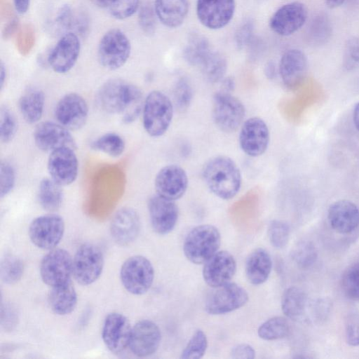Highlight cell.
Instances as JSON below:
<instances>
[{
  "label": "cell",
  "instance_id": "603a6c76",
  "mask_svg": "<svg viewBox=\"0 0 359 359\" xmlns=\"http://www.w3.org/2000/svg\"><path fill=\"white\" fill-rule=\"evenodd\" d=\"M161 340L158 326L149 320H142L132 327L129 347L134 355L146 357L156 351Z\"/></svg>",
  "mask_w": 359,
  "mask_h": 359
},
{
  "label": "cell",
  "instance_id": "44dd1931",
  "mask_svg": "<svg viewBox=\"0 0 359 359\" xmlns=\"http://www.w3.org/2000/svg\"><path fill=\"white\" fill-rule=\"evenodd\" d=\"M147 205L154 231L159 235L171 232L177 224L179 215L174 201L156 194L150 197Z\"/></svg>",
  "mask_w": 359,
  "mask_h": 359
},
{
  "label": "cell",
  "instance_id": "2e32d148",
  "mask_svg": "<svg viewBox=\"0 0 359 359\" xmlns=\"http://www.w3.org/2000/svg\"><path fill=\"white\" fill-rule=\"evenodd\" d=\"M67 128L58 123H39L34 132V140L37 148L45 152L69 147L75 149L76 141Z\"/></svg>",
  "mask_w": 359,
  "mask_h": 359
},
{
  "label": "cell",
  "instance_id": "11a10c76",
  "mask_svg": "<svg viewBox=\"0 0 359 359\" xmlns=\"http://www.w3.org/2000/svg\"><path fill=\"white\" fill-rule=\"evenodd\" d=\"M231 357L234 359H253L255 351L252 346L247 344H240L232 348Z\"/></svg>",
  "mask_w": 359,
  "mask_h": 359
},
{
  "label": "cell",
  "instance_id": "7bdbcfd3",
  "mask_svg": "<svg viewBox=\"0 0 359 359\" xmlns=\"http://www.w3.org/2000/svg\"><path fill=\"white\" fill-rule=\"evenodd\" d=\"M267 233L271 244L277 249H281L288 243L290 227L283 221L273 220L269 225Z\"/></svg>",
  "mask_w": 359,
  "mask_h": 359
},
{
  "label": "cell",
  "instance_id": "f907efd6",
  "mask_svg": "<svg viewBox=\"0 0 359 359\" xmlns=\"http://www.w3.org/2000/svg\"><path fill=\"white\" fill-rule=\"evenodd\" d=\"M346 342L352 346L359 345V316L355 313L348 316L346 323Z\"/></svg>",
  "mask_w": 359,
  "mask_h": 359
},
{
  "label": "cell",
  "instance_id": "9f6ffc18",
  "mask_svg": "<svg viewBox=\"0 0 359 359\" xmlns=\"http://www.w3.org/2000/svg\"><path fill=\"white\" fill-rule=\"evenodd\" d=\"M19 27V20L18 18L12 19L5 27L3 32L4 39H8L15 34Z\"/></svg>",
  "mask_w": 359,
  "mask_h": 359
},
{
  "label": "cell",
  "instance_id": "91938a15",
  "mask_svg": "<svg viewBox=\"0 0 359 359\" xmlns=\"http://www.w3.org/2000/svg\"><path fill=\"white\" fill-rule=\"evenodd\" d=\"M264 73L267 78L273 79L276 74L275 65L273 62H268L264 69Z\"/></svg>",
  "mask_w": 359,
  "mask_h": 359
},
{
  "label": "cell",
  "instance_id": "ab89813d",
  "mask_svg": "<svg viewBox=\"0 0 359 359\" xmlns=\"http://www.w3.org/2000/svg\"><path fill=\"white\" fill-rule=\"evenodd\" d=\"M208 347V339L201 330H196L181 354L182 359H200L204 355Z\"/></svg>",
  "mask_w": 359,
  "mask_h": 359
},
{
  "label": "cell",
  "instance_id": "484cf974",
  "mask_svg": "<svg viewBox=\"0 0 359 359\" xmlns=\"http://www.w3.org/2000/svg\"><path fill=\"white\" fill-rule=\"evenodd\" d=\"M327 217L332 228L339 233H349L359 226V209L347 200L332 203L328 209Z\"/></svg>",
  "mask_w": 359,
  "mask_h": 359
},
{
  "label": "cell",
  "instance_id": "f1b7e54d",
  "mask_svg": "<svg viewBox=\"0 0 359 359\" xmlns=\"http://www.w3.org/2000/svg\"><path fill=\"white\" fill-rule=\"evenodd\" d=\"M48 299L49 306L55 313L65 316L72 313L77 304V294L71 280L51 287Z\"/></svg>",
  "mask_w": 359,
  "mask_h": 359
},
{
  "label": "cell",
  "instance_id": "bcb514c9",
  "mask_svg": "<svg viewBox=\"0 0 359 359\" xmlns=\"http://www.w3.org/2000/svg\"><path fill=\"white\" fill-rule=\"evenodd\" d=\"M140 6V0H114L108 9L114 18L123 20L132 16Z\"/></svg>",
  "mask_w": 359,
  "mask_h": 359
},
{
  "label": "cell",
  "instance_id": "7a4b0ae2",
  "mask_svg": "<svg viewBox=\"0 0 359 359\" xmlns=\"http://www.w3.org/2000/svg\"><path fill=\"white\" fill-rule=\"evenodd\" d=\"M202 175L207 187L219 198L231 199L240 190L242 182L240 170L228 156L210 158L204 165Z\"/></svg>",
  "mask_w": 359,
  "mask_h": 359
},
{
  "label": "cell",
  "instance_id": "52a82bcc",
  "mask_svg": "<svg viewBox=\"0 0 359 359\" xmlns=\"http://www.w3.org/2000/svg\"><path fill=\"white\" fill-rule=\"evenodd\" d=\"M212 113L215 125L225 133H231L243 123L245 109L242 102L231 93L219 90L213 97Z\"/></svg>",
  "mask_w": 359,
  "mask_h": 359
},
{
  "label": "cell",
  "instance_id": "83f0119b",
  "mask_svg": "<svg viewBox=\"0 0 359 359\" xmlns=\"http://www.w3.org/2000/svg\"><path fill=\"white\" fill-rule=\"evenodd\" d=\"M272 269V259L263 248H257L249 254L245 261V272L248 281L255 285L264 283Z\"/></svg>",
  "mask_w": 359,
  "mask_h": 359
},
{
  "label": "cell",
  "instance_id": "94428289",
  "mask_svg": "<svg viewBox=\"0 0 359 359\" xmlns=\"http://www.w3.org/2000/svg\"><path fill=\"white\" fill-rule=\"evenodd\" d=\"M6 79V66L4 64L3 61H1V65H0V87H1V90H2L4 88Z\"/></svg>",
  "mask_w": 359,
  "mask_h": 359
},
{
  "label": "cell",
  "instance_id": "f546056e",
  "mask_svg": "<svg viewBox=\"0 0 359 359\" xmlns=\"http://www.w3.org/2000/svg\"><path fill=\"white\" fill-rule=\"evenodd\" d=\"M44 103L43 92L38 88L30 87L22 93L18 100V108L24 120L32 124L41 118Z\"/></svg>",
  "mask_w": 359,
  "mask_h": 359
},
{
  "label": "cell",
  "instance_id": "6f0895ef",
  "mask_svg": "<svg viewBox=\"0 0 359 359\" xmlns=\"http://www.w3.org/2000/svg\"><path fill=\"white\" fill-rule=\"evenodd\" d=\"M16 11L20 14L25 13L29 7L30 0H13Z\"/></svg>",
  "mask_w": 359,
  "mask_h": 359
},
{
  "label": "cell",
  "instance_id": "74e56055",
  "mask_svg": "<svg viewBox=\"0 0 359 359\" xmlns=\"http://www.w3.org/2000/svg\"><path fill=\"white\" fill-rule=\"evenodd\" d=\"M24 264L22 260L15 255H5L1 260V278L6 284H15L22 276Z\"/></svg>",
  "mask_w": 359,
  "mask_h": 359
},
{
  "label": "cell",
  "instance_id": "680465c9",
  "mask_svg": "<svg viewBox=\"0 0 359 359\" xmlns=\"http://www.w3.org/2000/svg\"><path fill=\"white\" fill-rule=\"evenodd\" d=\"M222 89L220 90L231 93L235 87L234 79L231 77L224 78L222 81Z\"/></svg>",
  "mask_w": 359,
  "mask_h": 359
},
{
  "label": "cell",
  "instance_id": "816d5d0a",
  "mask_svg": "<svg viewBox=\"0 0 359 359\" xmlns=\"http://www.w3.org/2000/svg\"><path fill=\"white\" fill-rule=\"evenodd\" d=\"M18 316L13 306L3 303L1 306V325L6 331H12L18 324Z\"/></svg>",
  "mask_w": 359,
  "mask_h": 359
},
{
  "label": "cell",
  "instance_id": "d6986e66",
  "mask_svg": "<svg viewBox=\"0 0 359 359\" xmlns=\"http://www.w3.org/2000/svg\"><path fill=\"white\" fill-rule=\"evenodd\" d=\"M131 332L128 319L121 313H111L104 319L102 337L111 353H119L129 346Z\"/></svg>",
  "mask_w": 359,
  "mask_h": 359
},
{
  "label": "cell",
  "instance_id": "3957f363",
  "mask_svg": "<svg viewBox=\"0 0 359 359\" xmlns=\"http://www.w3.org/2000/svg\"><path fill=\"white\" fill-rule=\"evenodd\" d=\"M173 104L170 98L159 90H152L147 96L142 109L145 131L151 137L162 136L168 130L173 116Z\"/></svg>",
  "mask_w": 359,
  "mask_h": 359
},
{
  "label": "cell",
  "instance_id": "681fc988",
  "mask_svg": "<svg viewBox=\"0 0 359 359\" xmlns=\"http://www.w3.org/2000/svg\"><path fill=\"white\" fill-rule=\"evenodd\" d=\"M330 32V22L325 16L317 17L311 24V39L318 43L325 42L329 38Z\"/></svg>",
  "mask_w": 359,
  "mask_h": 359
},
{
  "label": "cell",
  "instance_id": "c3c4849f",
  "mask_svg": "<svg viewBox=\"0 0 359 359\" xmlns=\"http://www.w3.org/2000/svg\"><path fill=\"white\" fill-rule=\"evenodd\" d=\"M344 65L348 70L359 67V37L349 38L344 46Z\"/></svg>",
  "mask_w": 359,
  "mask_h": 359
},
{
  "label": "cell",
  "instance_id": "ba28073f",
  "mask_svg": "<svg viewBox=\"0 0 359 359\" xmlns=\"http://www.w3.org/2000/svg\"><path fill=\"white\" fill-rule=\"evenodd\" d=\"M104 267L101 250L93 243H84L76 250L72 262V274L83 285H90L100 276Z\"/></svg>",
  "mask_w": 359,
  "mask_h": 359
},
{
  "label": "cell",
  "instance_id": "f5cc1de1",
  "mask_svg": "<svg viewBox=\"0 0 359 359\" xmlns=\"http://www.w3.org/2000/svg\"><path fill=\"white\" fill-rule=\"evenodd\" d=\"M254 25L252 22L248 21L240 26L235 34V42L240 49L248 46L252 37Z\"/></svg>",
  "mask_w": 359,
  "mask_h": 359
},
{
  "label": "cell",
  "instance_id": "be15d7a7",
  "mask_svg": "<svg viewBox=\"0 0 359 359\" xmlns=\"http://www.w3.org/2000/svg\"><path fill=\"white\" fill-rule=\"evenodd\" d=\"M345 0H325L326 5L330 8H335L341 6Z\"/></svg>",
  "mask_w": 359,
  "mask_h": 359
},
{
  "label": "cell",
  "instance_id": "8992f818",
  "mask_svg": "<svg viewBox=\"0 0 359 359\" xmlns=\"http://www.w3.org/2000/svg\"><path fill=\"white\" fill-rule=\"evenodd\" d=\"M120 278L128 292L140 295L150 289L154 278V269L147 258L135 255L127 259L122 264Z\"/></svg>",
  "mask_w": 359,
  "mask_h": 359
},
{
  "label": "cell",
  "instance_id": "d4e9b609",
  "mask_svg": "<svg viewBox=\"0 0 359 359\" xmlns=\"http://www.w3.org/2000/svg\"><path fill=\"white\" fill-rule=\"evenodd\" d=\"M307 58L298 49H290L282 55L279 73L285 86L290 89L297 88L304 80L307 73Z\"/></svg>",
  "mask_w": 359,
  "mask_h": 359
},
{
  "label": "cell",
  "instance_id": "836d02e7",
  "mask_svg": "<svg viewBox=\"0 0 359 359\" xmlns=\"http://www.w3.org/2000/svg\"><path fill=\"white\" fill-rule=\"evenodd\" d=\"M211 51L208 39L202 34H194L187 41L183 56L189 65L201 66Z\"/></svg>",
  "mask_w": 359,
  "mask_h": 359
},
{
  "label": "cell",
  "instance_id": "277c9868",
  "mask_svg": "<svg viewBox=\"0 0 359 359\" xmlns=\"http://www.w3.org/2000/svg\"><path fill=\"white\" fill-rule=\"evenodd\" d=\"M221 244L219 230L210 224H202L192 229L187 235L183 251L187 259L193 264L205 263Z\"/></svg>",
  "mask_w": 359,
  "mask_h": 359
},
{
  "label": "cell",
  "instance_id": "5bb4252c",
  "mask_svg": "<svg viewBox=\"0 0 359 359\" xmlns=\"http://www.w3.org/2000/svg\"><path fill=\"white\" fill-rule=\"evenodd\" d=\"M74 150L69 147L57 149L50 152L48 158L50 178L62 187L72 184L78 175L79 162Z\"/></svg>",
  "mask_w": 359,
  "mask_h": 359
},
{
  "label": "cell",
  "instance_id": "db71d44e",
  "mask_svg": "<svg viewBox=\"0 0 359 359\" xmlns=\"http://www.w3.org/2000/svg\"><path fill=\"white\" fill-rule=\"evenodd\" d=\"M34 41V32L29 25H26L18 37V46L22 53L27 52L32 47Z\"/></svg>",
  "mask_w": 359,
  "mask_h": 359
},
{
  "label": "cell",
  "instance_id": "4fadbf2b",
  "mask_svg": "<svg viewBox=\"0 0 359 359\" xmlns=\"http://www.w3.org/2000/svg\"><path fill=\"white\" fill-rule=\"evenodd\" d=\"M270 133L266 123L259 117L247 119L239 133V144L243 151L252 157L263 154L269 146Z\"/></svg>",
  "mask_w": 359,
  "mask_h": 359
},
{
  "label": "cell",
  "instance_id": "7dc6e473",
  "mask_svg": "<svg viewBox=\"0 0 359 359\" xmlns=\"http://www.w3.org/2000/svg\"><path fill=\"white\" fill-rule=\"evenodd\" d=\"M15 183V171L8 161H1L0 165V196L4 198L13 189Z\"/></svg>",
  "mask_w": 359,
  "mask_h": 359
},
{
  "label": "cell",
  "instance_id": "ffe728a7",
  "mask_svg": "<svg viewBox=\"0 0 359 359\" xmlns=\"http://www.w3.org/2000/svg\"><path fill=\"white\" fill-rule=\"evenodd\" d=\"M156 194L172 201L180 198L188 187V177L185 170L177 165L163 167L154 180Z\"/></svg>",
  "mask_w": 359,
  "mask_h": 359
},
{
  "label": "cell",
  "instance_id": "d6a6232c",
  "mask_svg": "<svg viewBox=\"0 0 359 359\" xmlns=\"http://www.w3.org/2000/svg\"><path fill=\"white\" fill-rule=\"evenodd\" d=\"M62 187L51 178H43L40 182L38 198L43 209L50 212L60 209L63 201Z\"/></svg>",
  "mask_w": 359,
  "mask_h": 359
},
{
  "label": "cell",
  "instance_id": "1f68e13d",
  "mask_svg": "<svg viewBox=\"0 0 359 359\" xmlns=\"http://www.w3.org/2000/svg\"><path fill=\"white\" fill-rule=\"evenodd\" d=\"M307 306L306 293L299 287L287 288L282 296L281 308L283 313L293 320L302 318Z\"/></svg>",
  "mask_w": 359,
  "mask_h": 359
},
{
  "label": "cell",
  "instance_id": "7c38bea8",
  "mask_svg": "<svg viewBox=\"0 0 359 359\" xmlns=\"http://www.w3.org/2000/svg\"><path fill=\"white\" fill-rule=\"evenodd\" d=\"M72 262L67 250L53 249L41 260L40 274L42 280L50 287L68 282L72 273Z\"/></svg>",
  "mask_w": 359,
  "mask_h": 359
},
{
  "label": "cell",
  "instance_id": "7402d4cb",
  "mask_svg": "<svg viewBox=\"0 0 359 359\" xmlns=\"http://www.w3.org/2000/svg\"><path fill=\"white\" fill-rule=\"evenodd\" d=\"M204 264L203 279L213 288L229 283L236 271L233 256L226 250L217 251Z\"/></svg>",
  "mask_w": 359,
  "mask_h": 359
},
{
  "label": "cell",
  "instance_id": "9a60e30c",
  "mask_svg": "<svg viewBox=\"0 0 359 359\" xmlns=\"http://www.w3.org/2000/svg\"><path fill=\"white\" fill-rule=\"evenodd\" d=\"M307 9L304 4L292 1L283 5L271 15L269 26L276 34L287 36L298 31L306 22Z\"/></svg>",
  "mask_w": 359,
  "mask_h": 359
},
{
  "label": "cell",
  "instance_id": "f35d334b",
  "mask_svg": "<svg viewBox=\"0 0 359 359\" xmlns=\"http://www.w3.org/2000/svg\"><path fill=\"white\" fill-rule=\"evenodd\" d=\"M291 256L299 267L307 269L315 263L318 252L311 241L303 240L297 243L294 246Z\"/></svg>",
  "mask_w": 359,
  "mask_h": 359
},
{
  "label": "cell",
  "instance_id": "60d3db41",
  "mask_svg": "<svg viewBox=\"0 0 359 359\" xmlns=\"http://www.w3.org/2000/svg\"><path fill=\"white\" fill-rule=\"evenodd\" d=\"M342 290L350 299L359 301V263L348 266L341 278Z\"/></svg>",
  "mask_w": 359,
  "mask_h": 359
},
{
  "label": "cell",
  "instance_id": "d590c367",
  "mask_svg": "<svg viewBox=\"0 0 359 359\" xmlns=\"http://www.w3.org/2000/svg\"><path fill=\"white\" fill-rule=\"evenodd\" d=\"M125 147L123 139L115 133H105L93 140L90 144L92 149L102 152L114 158L122 155Z\"/></svg>",
  "mask_w": 359,
  "mask_h": 359
},
{
  "label": "cell",
  "instance_id": "cb8c5ba5",
  "mask_svg": "<svg viewBox=\"0 0 359 359\" xmlns=\"http://www.w3.org/2000/svg\"><path fill=\"white\" fill-rule=\"evenodd\" d=\"M140 220L137 212L132 208L119 209L113 216L110 233L113 240L119 245L127 246L138 236Z\"/></svg>",
  "mask_w": 359,
  "mask_h": 359
},
{
  "label": "cell",
  "instance_id": "6125c7cd",
  "mask_svg": "<svg viewBox=\"0 0 359 359\" xmlns=\"http://www.w3.org/2000/svg\"><path fill=\"white\" fill-rule=\"evenodd\" d=\"M93 4L100 8H108L114 0H90Z\"/></svg>",
  "mask_w": 359,
  "mask_h": 359
},
{
  "label": "cell",
  "instance_id": "4dcf8cb0",
  "mask_svg": "<svg viewBox=\"0 0 359 359\" xmlns=\"http://www.w3.org/2000/svg\"><path fill=\"white\" fill-rule=\"evenodd\" d=\"M55 23L60 28L77 35L86 34L89 28L88 15L82 11H75L67 4L63 5L58 10Z\"/></svg>",
  "mask_w": 359,
  "mask_h": 359
},
{
  "label": "cell",
  "instance_id": "6da1fadb",
  "mask_svg": "<svg viewBox=\"0 0 359 359\" xmlns=\"http://www.w3.org/2000/svg\"><path fill=\"white\" fill-rule=\"evenodd\" d=\"M96 100L102 111L119 114L127 124L138 118L144 102L142 92L137 86L121 79L105 81L98 90Z\"/></svg>",
  "mask_w": 359,
  "mask_h": 359
},
{
  "label": "cell",
  "instance_id": "4316f807",
  "mask_svg": "<svg viewBox=\"0 0 359 359\" xmlns=\"http://www.w3.org/2000/svg\"><path fill=\"white\" fill-rule=\"evenodd\" d=\"M158 19L169 28H177L185 20L189 8V0H154Z\"/></svg>",
  "mask_w": 359,
  "mask_h": 359
},
{
  "label": "cell",
  "instance_id": "e0dca14e",
  "mask_svg": "<svg viewBox=\"0 0 359 359\" xmlns=\"http://www.w3.org/2000/svg\"><path fill=\"white\" fill-rule=\"evenodd\" d=\"M235 8V0H197L196 2L198 19L210 29H219L228 25Z\"/></svg>",
  "mask_w": 359,
  "mask_h": 359
},
{
  "label": "cell",
  "instance_id": "f6af8a7d",
  "mask_svg": "<svg viewBox=\"0 0 359 359\" xmlns=\"http://www.w3.org/2000/svg\"><path fill=\"white\" fill-rule=\"evenodd\" d=\"M193 97L192 88L190 83L185 78L179 79L174 88V103L178 111L182 112L187 110Z\"/></svg>",
  "mask_w": 359,
  "mask_h": 359
},
{
  "label": "cell",
  "instance_id": "ac0fdd59",
  "mask_svg": "<svg viewBox=\"0 0 359 359\" xmlns=\"http://www.w3.org/2000/svg\"><path fill=\"white\" fill-rule=\"evenodd\" d=\"M80 50L78 35L73 32L65 33L50 52L47 62L55 72L67 73L75 65Z\"/></svg>",
  "mask_w": 359,
  "mask_h": 359
},
{
  "label": "cell",
  "instance_id": "30bf717a",
  "mask_svg": "<svg viewBox=\"0 0 359 359\" xmlns=\"http://www.w3.org/2000/svg\"><path fill=\"white\" fill-rule=\"evenodd\" d=\"M65 231V222L58 215L50 213L35 218L29 227L32 242L39 248L53 250Z\"/></svg>",
  "mask_w": 359,
  "mask_h": 359
},
{
  "label": "cell",
  "instance_id": "e575fe53",
  "mask_svg": "<svg viewBox=\"0 0 359 359\" xmlns=\"http://www.w3.org/2000/svg\"><path fill=\"white\" fill-rule=\"evenodd\" d=\"M200 67L205 79L214 83L224 79L227 69V62L220 53L211 51Z\"/></svg>",
  "mask_w": 359,
  "mask_h": 359
},
{
  "label": "cell",
  "instance_id": "e7e4bbea",
  "mask_svg": "<svg viewBox=\"0 0 359 359\" xmlns=\"http://www.w3.org/2000/svg\"><path fill=\"white\" fill-rule=\"evenodd\" d=\"M353 118L355 126L359 131V102L355 107Z\"/></svg>",
  "mask_w": 359,
  "mask_h": 359
},
{
  "label": "cell",
  "instance_id": "8fae6325",
  "mask_svg": "<svg viewBox=\"0 0 359 359\" xmlns=\"http://www.w3.org/2000/svg\"><path fill=\"white\" fill-rule=\"evenodd\" d=\"M54 115L58 123L69 130H76L86 124L88 107L81 95L70 93L59 100L54 109Z\"/></svg>",
  "mask_w": 359,
  "mask_h": 359
},
{
  "label": "cell",
  "instance_id": "8d00e7d4",
  "mask_svg": "<svg viewBox=\"0 0 359 359\" xmlns=\"http://www.w3.org/2000/svg\"><path fill=\"white\" fill-rule=\"evenodd\" d=\"M290 332L287 320L280 316L271 318L264 322L258 328L259 337L266 341L280 339L285 337Z\"/></svg>",
  "mask_w": 359,
  "mask_h": 359
},
{
  "label": "cell",
  "instance_id": "9c48e42d",
  "mask_svg": "<svg viewBox=\"0 0 359 359\" xmlns=\"http://www.w3.org/2000/svg\"><path fill=\"white\" fill-rule=\"evenodd\" d=\"M207 297L205 311L211 315H221L243 307L248 301L245 289L234 283H228L215 288Z\"/></svg>",
  "mask_w": 359,
  "mask_h": 359
},
{
  "label": "cell",
  "instance_id": "5b68a950",
  "mask_svg": "<svg viewBox=\"0 0 359 359\" xmlns=\"http://www.w3.org/2000/svg\"><path fill=\"white\" fill-rule=\"evenodd\" d=\"M131 45L126 34L118 28L107 31L100 39L97 57L100 65L109 70L121 68L128 60Z\"/></svg>",
  "mask_w": 359,
  "mask_h": 359
},
{
  "label": "cell",
  "instance_id": "b9f144b4",
  "mask_svg": "<svg viewBox=\"0 0 359 359\" xmlns=\"http://www.w3.org/2000/svg\"><path fill=\"white\" fill-rule=\"evenodd\" d=\"M157 15L154 3L144 1L138 9V22L141 29L147 35H152L156 28Z\"/></svg>",
  "mask_w": 359,
  "mask_h": 359
},
{
  "label": "cell",
  "instance_id": "ee69618b",
  "mask_svg": "<svg viewBox=\"0 0 359 359\" xmlns=\"http://www.w3.org/2000/svg\"><path fill=\"white\" fill-rule=\"evenodd\" d=\"M18 130L16 118L6 106L0 110V138L4 143L10 142L15 136Z\"/></svg>",
  "mask_w": 359,
  "mask_h": 359
}]
</instances>
